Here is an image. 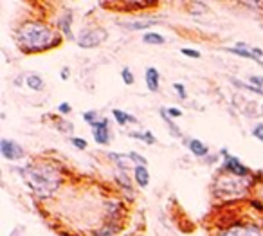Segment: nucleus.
I'll return each mask as SVG.
<instances>
[{"mask_svg":"<svg viewBox=\"0 0 263 236\" xmlns=\"http://www.w3.org/2000/svg\"><path fill=\"white\" fill-rule=\"evenodd\" d=\"M15 40H17V47L24 54H40L62 46L63 36L49 22L40 18H29L17 28Z\"/></svg>","mask_w":263,"mask_h":236,"instance_id":"nucleus-1","label":"nucleus"},{"mask_svg":"<svg viewBox=\"0 0 263 236\" xmlns=\"http://www.w3.org/2000/svg\"><path fill=\"white\" fill-rule=\"evenodd\" d=\"M29 190L40 198H49L62 186V173L54 164L47 160H36L27 162L24 168L18 170Z\"/></svg>","mask_w":263,"mask_h":236,"instance_id":"nucleus-2","label":"nucleus"},{"mask_svg":"<svg viewBox=\"0 0 263 236\" xmlns=\"http://www.w3.org/2000/svg\"><path fill=\"white\" fill-rule=\"evenodd\" d=\"M250 186H252L250 178H238L222 172V175L214 180V195L222 200H234L247 195Z\"/></svg>","mask_w":263,"mask_h":236,"instance_id":"nucleus-3","label":"nucleus"},{"mask_svg":"<svg viewBox=\"0 0 263 236\" xmlns=\"http://www.w3.org/2000/svg\"><path fill=\"white\" fill-rule=\"evenodd\" d=\"M107 38L108 31L105 28H85L80 31V34L76 36V42L81 49H94V47L101 46Z\"/></svg>","mask_w":263,"mask_h":236,"instance_id":"nucleus-4","label":"nucleus"},{"mask_svg":"<svg viewBox=\"0 0 263 236\" xmlns=\"http://www.w3.org/2000/svg\"><path fill=\"white\" fill-rule=\"evenodd\" d=\"M220 155H223V162H222V172L227 173V175H232V177L238 178H250L252 177V172L247 168L245 164L241 162L238 157L229 154L225 148L220 150Z\"/></svg>","mask_w":263,"mask_h":236,"instance_id":"nucleus-5","label":"nucleus"},{"mask_svg":"<svg viewBox=\"0 0 263 236\" xmlns=\"http://www.w3.org/2000/svg\"><path fill=\"white\" fill-rule=\"evenodd\" d=\"M216 236H263V227L254 222L231 224L220 229Z\"/></svg>","mask_w":263,"mask_h":236,"instance_id":"nucleus-6","label":"nucleus"},{"mask_svg":"<svg viewBox=\"0 0 263 236\" xmlns=\"http://www.w3.org/2000/svg\"><path fill=\"white\" fill-rule=\"evenodd\" d=\"M0 155L9 162H17L22 160L26 157V150L22 148V144H18L17 141H11L8 137L0 139Z\"/></svg>","mask_w":263,"mask_h":236,"instance_id":"nucleus-7","label":"nucleus"},{"mask_svg":"<svg viewBox=\"0 0 263 236\" xmlns=\"http://www.w3.org/2000/svg\"><path fill=\"white\" fill-rule=\"evenodd\" d=\"M161 22L159 16H139V18H130V20H121L117 22L121 28H125L126 31H144Z\"/></svg>","mask_w":263,"mask_h":236,"instance_id":"nucleus-8","label":"nucleus"},{"mask_svg":"<svg viewBox=\"0 0 263 236\" xmlns=\"http://www.w3.org/2000/svg\"><path fill=\"white\" fill-rule=\"evenodd\" d=\"M90 130H92V137H94V141H96V144H101V146L110 144V141H112L110 123H108L107 118H101L99 121H96V123L90 126Z\"/></svg>","mask_w":263,"mask_h":236,"instance_id":"nucleus-9","label":"nucleus"},{"mask_svg":"<svg viewBox=\"0 0 263 236\" xmlns=\"http://www.w3.org/2000/svg\"><path fill=\"white\" fill-rule=\"evenodd\" d=\"M105 209H107L108 222H114V224H121V220H123L125 214H126L125 204H123L119 198L107 200V202H105Z\"/></svg>","mask_w":263,"mask_h":236,"instance_id":"nucleus-10","label":"nucleus"},{"mask_svg":"<svg viewBox=\"0 0 263 236\" xmlns=\"http://www.w3.org/2000/svg\"><path fill=\"white\" fill-rule=\"evenodd\" d=\"M72 22H74V14H72L71 11L60 14L58 20H56V29H58V32L65 38V40H74V34H72Z\"/></svg>","mask_w":263,"mask_h":236,"instance_id":"nucleus-11","label":"nucleus"},{"mask_svg":"<svg viewBox=\"0 0 263 236\" xmlns=\"http://www.w3.org/2000/svg\"><path fill=\"white\" fill-rule=\"evenodd\" d=\"M107 159L110 160L114 166H116V170H119V172H130V168H132V159H130L128 154H119V152H108L107 154ZM134 170V168H132Z\"/></svg>","mask_w":263,"mask_h":236,"instance_id":"nucleus-12","label":"nucleus"},{"mask_svg":"<svg viewBox=\"0 0 263 236\" xmlns=\"http://www.w3.org/2000/svg\"><path fill=\"white\" fill-rule=\"evenodd\" d=\"M223 50H225V52H231V54L241 56V58L252 60V62H256V64L263 65L261 60L256 58L254 52H252V49H250V47H247L245 44H243V42H236V46H234V47H223Z\"/></svg>","mask_w":263,"mask_h":236,"instance_id":"nucleus-13","label":"nucleus"},{"mask_svg":"<svg viewBox=\"0 0 263 236\" xmlns=\"http://www.w3.org/2000/svg\"><path fill=\"white\" fill-rule=\"evenodd\" d=\"M186 146L187 150L191 152L195 155L196 159H205V157H209V146L202 142L200 139H186Z\"/></svg>","mask_w":263,"mask_h":236,"instance_id":"nucleus-14","label":"nucleus"},{"mask_svg":"<svg viewBox=\"0 0 263 236\" xmlns=\"http://www.w3.org/2000/svg\"><path fill=\"white\" fill-rule=\"evenodd\" d=\"M144 83H146L150 92H153V94L159 92V88H161V74H159V70L155 67H148L144 70Z\"/></svg>","mask_w":263,"mask_h":236,"instance_id":"nucleus-15","label":"nucleus"},{"mask_svg":"<svg viewBox=\"0 0 263 236\" xmlns=\"http://www.w3.org/2000/svg\"><path fill=\"white\" fill-rule=\"evenodd\" d=\"M132 173H134V180L135 184H137V188L144 190V188L150 186V172H148V166H134Z\"/></svg>","mask_w":263,"mask_h":236,"instance_id":"nucleus-16","label":"nucleus"},{"mask_svg":"<svg viewBox=\"0 0 263 236\" xmlns=\"http://www.w3.org/2000/svg\"><path fill=\"white\" fill-rule=\"evenodd\" d=\"M112 118H114V121H116L119 126H125V124H137V118L135 116H132V114L125 112V110H119V108H114L112 110Z\"/></svg>","mask_w":263,"mask_h":236,"instance_id":"nucleus-17","label":"nucleus"},{"mask_svg":"<svg viewBox=\"0 0 263 236\" xmlns=\"http://www.w3.org/2000/svg\"><path fill=\"white\" fill-rule=\"evenodd\" d=\"M26 86L33 92H42L45 88V82L40 74H27L26 76Z\"/></svg>","mask_w":263,"mask_h":236,"instance_id":"nucleus-18","label":"nucleus"},{"mask_svg":"<svg viewBox=\"0 0 263 236\" xmlns=\"http://www.w3.org/2000/svg\"><path fill=\"white\" fill-rule=\"evenodd\" d=\"M121 232V224L107 222L101 226L98 231H94V236H117Z\"/></svg>","mask_w":263,"mask_h":236,"instance_id":"nucleus-19","label":"nucleus"},{"mask_svg":"<svg viewBox=\"0 0 263 236\" xmlns=\"http://www.w3.org/2000/svg\"><path fill=\"white\" fill-rule=\"evenodd\" d=\"M161 118H162V121H164V123H166V126H168V130H170L171 136L177 137V139H182L184 134L180 132V128H178L177 124L173 123V119H171L170 116L166 114V108H161Z\"/></svg>","mask_w":263,"mask_h":236,"instance_id":"nucleus-20","label":"nucleus"},{"mask_svg":"<svg viewBox=\"0 0 263 236\" xmlns=\"http://www.w3.org/2000/svg\"><path fill=\"white\" fill-rule=\"evenodd\" d=\"M143 42L146 46H164L166 44V38L159 32H153V31H148L143 34Z\"/></svg>","mask_w":263,"mask_h":236,"instance_id":"nucleus-21","label":"nucleus"},{"mask_svg":"<svg viewBox=\"0 0 263 236\" xmlns=\"http://www.w3.org/2000/svg\"><path fill=\"white\" fill-rule=\"evenodd\" d=\"M155 4H143V2H126V4H121V6H114L117 10H123L126 13H132V11H141V10H146V8H152Z\"/></svg>","mask_w":263,"mask_h":236,"instance_id":"nucleus-22","label":"nucleus"},{"mask_svg":"<svg viewBox=\"0 0 263 236\" xmlns=\"http://www.w3.org/2000/svg\"><path fill=\"white\" fill-rule=\"evenodd\" d=\"M132 139H139V141L146 142V144H155V136H153L150 130H144V132H130Z\"/></svg>","mask_w":263,"mask_h":236,"instance_id":"nucleus-23","label":"nucleus"},{"mask_svg":"<svg viewBox=\"0 0 263 236\" xmlns=\"http://www.w3.org/2000/svg\"><path fill=\"white\" fill-rule=\"evenodd\" d=\"M81 118H83V121H85L89 126H92L96 121H99V119H101V118H99V114L96 112V110H87V112H83V116H81Z\"/></svg>","mask_w":263,"mask_h":236,"instance_id":"nucleus-24","label":"nucleus"},{"mask_svg":"<svg viewBox=\"0 0 263 236\" xmlns=\"http://www.w3.org/2000/svg\"><path fill=\"white\" fill-rule=\"evenodd\" d=\"M121 80H123V83H125V85H134L135 83V76H134V72H132V70H130L128 67H125L123 68V70H121Z\"/></svg>","mask_w":263,"mask_h":236,"instance_id":"nucleus-25","label":"nucleus"},{"mask_svg":"<svg viewBox=\"0 0 263 236\" xmlns=\"http://www.w3.org/2000/svg\"><path fill=\"white\" fill-rule=\"evenodd\" d=\"M130 159H132V162H134V166H148V160L146 157H143L141 154H137V152H130Z\"/></svg>","mask_w":263,"mask_h":236,"instance_id":"nucleus-26","label":"nucleus"},{"mask_svg":"<svg viewBox=\"0 0 263 236\" xmlns=\"http://www.w3.org/2000/svg\"><path fill=\"white\" fill-rule=\"evenodd\" d=\"M56 128H58L62 134H69L71 130H74V124L69 123V121H63V119H58V123H56Z\"/></svg>","mask_w":263,"mask_h":236,"instance_id":"nucleus-27","label":"nucleus"},{"mask_svg":"<svg viewBox=\"0 0 263 236\" xmlns=\"http://www.w3.org/2000/svg\"><path fill=\"white\" fill-rule=\"evenodd\" d=\"M71 144L74 146V148H78V150H87L89 142H87L83 137H71Z\"/></svg>","mask_w":263,"mask_h":236,"instance_id":"nucleus-28","label":"nucleus"},{"mask_svg":"<svg viewBox=\"0 0 263 236\" xmlns=\"http://www.w3.org/2000/svg\"><path fill=\"white\" fill-rule=\"evenodd\" d=\"M180 52H182L184 56H187V58H193V60H198V58H200V50L189 49V47H182V49H180Z\"/></svg>","mask_w":263,"mask_h":236,"instance_id":"nucleus-29","label":"nucleus"},{"mask_svg":"<svg viewBox=\"0 0 263 236\" xmlns=\"http://www.w3.org/2000/svg\"><path fill=\"white\" fill-rule=\"evenodd\" d=\"M173 90L177 92V96L180 100H187V92H186V86L182 83H173Z\"/></svg>","mask_w":263,"mask_h":236,"instance_id":"nucleus-30","label":"nucleus"},{"mask_svg":"<svg viewBox=\"0 0 263 236\" xmlns=\"http://www.w3.org/2000/svg\"><path fill=\"white\" fill-rule=\"evenodd\" d=\"M166 114H168V116H170L171 119L182 118V110H180V108H175V106H170V108H166Z\"/></svg>","mask_w":263,"mask_h":236,"instance_id":"nucleus-31","label":"nucleus"},{"mask_svg":"<svg viewBox=\"0 0 263 236\" xmlns=\"http://www.w3.org/2000/svg\"><path fill=\"white\" fill-rule=\"evenodd\" d=\"M252 136H254L259 142H263V123L256 124V126L252 128Z\"/></svg>","mask_w":263,"mask_h":236,"instance_id":"nucleus-32","label":"nucleus"},{"mask_svg":"<svg viewBox=\"0 0 263 236\" xmlns=\"http://www.w3.org/2000/svg\"><path fill=\"white\" fill-rule=\"evenodd\" d=\"M249 83L250 85H254V86H258V88H261L263 90V76H250L249 78Z\"/></svg>","mask_w":263,"mask_h":236,"instance_id":"nucleus-33","label":"nucleus"},{"mask_svg":"<svg viewBox=\"0 0 263 236\" xmlns=\"http://www.w3.org/2000/svg\"><path fill=\"white\" fill-rule=\"evenodd\" d=\"M58 112L62 114V116H69V114L72 112V106L69 103H60L58 104Z\"/></svg>","mask_w":263,"mask_h":236,"instance_id":"nucleus-34","label":"nucleus"},{"mask_svg":"<svg viewBox=\"0 0 263 236\" xmlns=\"http://www.w3.org/2000/svg\"><path fill=\"white\" fill-rule=\"evenodd\" d=\"M60 76H62L63 82H67L69 78H71V67H67V65H65V67L62 68V72H60Z\"/></svg>","mask_w":263,"mask_h":236,"instance_id":"nucleus-35","label":"nucleus"},{"mask_svg":"<svg viewBox=\"0 0 263 236\" xmlns=\"http://www.w3.org/2000/svg\"><path fill=\"white\" fill-rule=\"evenodd\" d=\"M261 198H263V191H261Z\"/></svg>","mask_w":263,"mask_h":236,"instance_id":"nucleus-36","label":"nucleus"}]
</instances>
